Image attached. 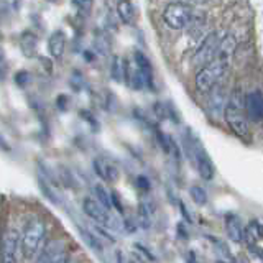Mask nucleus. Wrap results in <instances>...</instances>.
I'll list each match as a JSON object with an SVG mask.
<instances>
[{
	"label": "nucleus",
	"mask_w": 263,
	"mask_h": 263,
	"mask_svg": "<svg viewBox=\"0 0 263 263\" xmlns=\"http://www.w3.org/2000/svg\"><path fill=\"white\" fill-rule=\"evenodd\" d=\"M196 168H197V173H199V176L204 179V181H211L214 178V173H216V168H214V163L211 161V158L205 153V150L202 148L201 142H197L194 150H193V160H191Z\"/></svg>",
	"instance_id": "9"
},
{
	"label": "nucleus",
	"mask_w": 263,
	"mask_h": 263,
	"mask_svg": "<svg viewBox=\"0 0 263 263\" xmlns=\"http://www.w3.org/2000/svg\"><path fill=\"white\" fill-rule=\"evenodd\" d=\"M94 199L102 205L105 211H112V202H110V193L102 184H96L94 186Z\"/></svg>",
	"instance_id": "22"
},
{
	"label": "nucleus",
	"mask_w": 263,
	"mask_h": 263,
	"mask_svg": "<svg viewBox=\"0 0 263 263\" xmlns=\"http://www.w3.org/2000/svg\"><path fill=\"white\" fill-rule=\"evenodd\" d=\"M94 48L96 51H99L101 54H107L110 51V40H109V35H105V33H101V35H97L96 40H94Z\"/></svg>",
	"instance_id": "25"
},
{
	"label": "nucleus",
	"mask_w": 263,
	"mask_h": 263,
	"mask_svg": "<svg viewBox=\"0 0 263 263\" xmlns=\"http://www.w3.org/2000/svg\"><path fill=\"white\" fill-rule=\"evenodd\" d=\"M152 214L153 209H150V205L142 202L138 208V224L142 226L143 229H150L152 227Z\"/></svg>",
	"instance_id": "23"
},
{
	"label": "nucleus",
	"mask_w": 263,
	"mask_h": 263,
	"mask_svg": "<svg viewBox=\"0 0 263 263\" xmlns=\"http://www.w3.org/2000/svg\"><path fill=\"white\" fill-rule=\"evenodd\" d=\"M224 119L227 122V125L230 130L234 132L237 137H249V120H247L245 109H243V97L240 89H235L232 96H230L229 102L226 104L224 109Z\"/></svg>",
	"instance_id": "1"
},
{
	"label": "nucleus",
	"mask_w": 263,
	"mask_h": 263,
	"mask_svg": "<svg viewBox=\"0 0 263 263\" xmlns=\"http://www.w3.org/2000/svg\"><path fill=\"white\" fill-rule=\"evenodd\" d=\"M4 60H5V53H4V48L0 46V63H4Z\"/></svg>",
	"instance_id": "40"
},
{
	"label": "nucleus",
	"mask_w": 263,
	"mask_h": 263,
	"mask_svg": "<svg viewBox=\"0 0 263 263\" xmlns=\"http://www.w3.org/2000/svg\"><path fill=\"white\" fill-rule=\"evenodd\" d=\"M117 16L123 25H130L135 18V7L130 2H119L117 4Z\"/></svg>",
	"instance_id": "20"
},
{
	"label": "nucleus",
	"mask_w": 263,
	"mask_h": 263,
	"mask_svg": "<svg viewBox=\"0 0 263 263\" xmlns=\"http://www.w3.org/2000/svg\"><path fill=\"white\" fill-rule=\"evenodd\" d=\"M134 60H135V68H137V71L140 72V76H142L145 87L155 90L153 68H152V64H150V60H148V58H146L142 51H135Z\"/></svg>",
	"instance_id": "12"
},
{
	"label": "nucleus",
	"mask_w": 263,
	"mask_h": 263,
	"mask_svg": "<svg viewBox=\"0 0 263 263\" xmlns=\"http://www.w3.org/2000/svg\"><path fill=\"white\" fill-rule=\"evenodd\" d=\"M135 247H137V249H138V250H142V252L145 253V257H148V258H150L152 261L155 260V257H153V255H152L150 252H148V250H146V247H143L142 243H135Z\"/></svg>",
	"instance_id": "36"
},
{
	"label": "nucleus",
	"mask_w": 263,
	"mask_h": 263,
	"mask_svg": "<svg viewBox=\"0 0 263 263\" xmlns=\"http://www.w3.org/2000/svg\"><path fill=\"white\" fill-rule=\"evenodd\" d=\"M115 258H117V263H137L127 252H123V250L115 252Z\"/></svg>",
	"instance_id": "31"
},
{
	"label": "nucleus",
	"mask_w": 263,
	"mask_h": 263,
	"mask_svg": "<svg viewBox=\"0 0 263 263\" xmlns=\"http://www.w3.org/2000/svg\"><path fill=\"white\" fill-rule=\"evenodd\" d=\"M15 82L18 86H25V84H28L30 82V74L28 71H20V72H16V76H15Z\"/></svg>",
	"instance_id": "32"
},
{
	"label": "nucleus",
	"mask_w": 263,
	"mask_h": 263,
	"mask_svg": "<svg viewBox=\"0 0 263 263\" xmlns=\"http://www.w3.org/2000/svg\"><path fill=\"white\" fill-rule=\"evenodd\" d=\"M179 208H181V212H183V216L186 217V220H187V222H191V216H189V212H187V209L184 208V204H183V202H179Z\"/></svg>",
	"instance_id": "39"
},
{
	"label": "nucleus",
	"mask_w": 263,
	"mask_h": 263,
	"mask_svg": "<svg viewBox=\"0 0 263 263\" xmlns=\"http://www.w3.org/2000/svg\"><path fill=\"white\" fill-rule=\"evenodd\" d=\"M243 240L249 245L250 252L257 250L258 257H260V243H261V226L258 220L250 222L249 229L243 230Z\"/></svg>",
	"instance_id": "16"
},
{
	"label": "nucleus",
	"mask_w": 263,
	"mask_h": 263,
	"mask_svg": "<svg viewBox=\"0 0 263 263\" xmlns=\"http://www.w3.org/2000/svg\"><path fill=\"white\" fill-rule=\"evenodd\" d=\"M2 247V258L0 263H18L16 261V253H18V247H20V234L16 229H8L4 240L0 243Z\"/></svg>",
	"instance_id": "8"
},
{
	"label": "nucleus",
	"mask_w": 263,
	"mask_h": 263,
	"mask_svg": "<svg viewBox=\"0 0 263 263\" xmlns=\"http://www.w3.org/2000/svg\"><path fill=\"white\" fill-rule=\"evenodd\" d=\"M20 49L22 53L27 58H33L36 56L38 51V38L35 33L31 31H25L23 35L20 36Z\"/></svg>",
	"instance_id": "18"
},
{
	"label": "nucleus",
	"mask_w": 263,
	"mask_h": 263,
	"mask_svg": "<svg viewBox=\"0 0 263 263\" xmlns=\"http://www.w3.org/2000/svg\"><path fill=\"white\" fill-rule=\"evenodd\" d=\"M35 263H68V253L63 240H49L41 247Z\"/></svg>",
	"instance_id": "7"
},
{
	"label": "nucleus",
	"mask_w": 263,
	"mask_h": 263,
	"mask_svg": "<svg viewBox=\"0 0 263 263\" xmlns=\"http://www.w3.org/2000/svg\"><path fill=\"white\" fill-rule=\"evenodd\" d=\"M235 49H237V38L232 35V33H226V35L222 36L219 46H217L216 58H214V60L229 64V60L234 56Z\"/></svg>",
	"instance_id": "13"
},
{
	"label": "nucleus",
	"mask_w": 263,
	"mask_h": 263,
	"mask_svg": "<svg viewBox=\"0 0 263 263\" xmlns=\"http://www.w3.org/2000/svg\"><path fill=\"white\" fill-rule=\"evenodd\" d=\"M243 109L245 115L252 122H261L263 119V96L261 90H252V92L243 99Z\"/></svg>",
	"instance_id": "10"
},
{
	"label": "nucleus",
	"mask_w": 263,
	"mask_h": 263,
	"mask_svg": "<svg viewBox=\"0 0 263 263\" xmlns=\"http://www.w3.org/2000/svg\"><path fill=\"white\" fill-rule=\"evenodd\" d=\"M0 150H4V152H10V145L7 143V140L0 135Z\"/></svg>",
	"instance_id": "38"
},
{
	"label": "nucleus",
	"mask_w": 263,
	"mask_h": 263,
	"mask_svg": "<svg viewBox=\"0 0 263 263\" xmlns=\"http://www.w3.org/2000/svg\"><path fill=\"white\" fill-rule=\"evenodd\" d=\"M227 63H220V61H211L209 64L202 66V68L197 71L196 78H194V84L196 89L199 92H209L214 87L219 84V81L227 71Z\"/></svg>",
	"instance_id": "3"
},
{
	"label": "nucleus",
	"mask_w": 263,
	"mask_h": 263,
	"mask_svg": "<svg viewBox=\"0 0 263 263\" xmlns=\"http://www.w3.org/2000/svg\"><path fill=\"white\" fill-rule=\"evenodd\" d=\"M153 110H155V115H156V119H158V120H163V119H166V117H168L166 104H163V102H155Z\"/></svg>",
	"instance_id": "28"
},
{
	"label": "nucleus",
	"mask_w": 263,
	"mask_h": 263,
	"mask_svg": "<svg viewBox=\"0 0 263 263\" xmlns=\"http://www.w3.org/2000/svg\"><path fill=\"white\" fill-rule=\"evenodd\" d=\"M123 227L127 229V232H135V230H137V222L132 220V219H125V222H123Z\"/></svg>",
	"instance_id": "35"
},
{
	"label": "nucleus",
	"mask_w": 263,
	"mask_h": 263,
	"mask_svg": "<svg viewBox=\"0 0 263 263\" xmlns=\"http://www.w3.org/2000/svg\"><path fill=\"white\" fill-rule=\"evenodd\" d=\"M82 211H84L86 216L97 222V226H102V227H109V229H117L119 224H117V219H115L109 211H105L101 204H99L94 197H84V201H82Z\"/></svg>",
	"instance_id": "5"
},
{
	"label": "nucleus",
	"mask_w": 263,
	"mask_h": 263,
	"mask_svg": "<svg viewBox=\"0 0 263 263\" xmlns=\"http://www.w3.org/2000/svg\"><path fill=\"white\" fill-rule=\"evenodd\" d=\"M45 235H46V226L43 219L35 217L25 226L23 234L20 235V250L25 260H33L40 253Z\"/></svg>",
	"instance_id": "2"
},
{
	"label": "nucleus",
	"mask_w": 263,
	"mask_h": 263,
	"mask_svg": "<svg viewBox=\"0 0 263 263\" xmlns=\"http://www.w3.org/2000/svg\"><path fill=\"white\" fill-rule=\"evenodd\" d=\"M79 117L82 119V120H86V122H89L90 123V127H94L96 125V128H99V123H97V120L90 115V112H87V110H82V112H79Z\"/></svg>",
	"instance_id": "34"
},
{
	"label": "nucleus",
	"mask_w": 263,
	"mask_h": 263,
	"mask_svg": "<svg viewBox=\"0 0 263 263\" xmlns=\"http://www.w3.org/2000/svg\"><path fill=\"white\" fill-rule=\"evenodd\" d=\"M243 222L242 219L235 216V214H229L226 217V232H227V237L230 242L234 243H240L243 242Z\"/></svg>",
	"instance_id": "14"
},
{
	"label": "nucleus",
	"mask_w": 263,
	"mask_h": 263,
	"mask_svg": "<svg viewBox=\"0 0 263 263\" xmlns=\"http://www.w3.org/2000/svg\"><path fill=\"white\" fill-rule=\"evenodd\" d=\"M217 263H224V261H217Z\"/></svg>",
	"instance_id": "42"
},
{
	"label": "nucleus",
	"mask_w": 263,
	"mask_h": 263,
	"mask_svg": "<svg viewBox=\"0 0 263 263\" xmlns=\"http://www.w3.org/2000/svg\"><path fill=\"white\" fill-rule=\"evenodd\" d=\"M230 263H247V261H245L243 258H234V260L230 261Z\"/></svg>",
	"instance_id": "41"
},
{
	"label": "nucleus",
	"mask_w": 263,
	"mask_h": 263,
	"mask_svg": "<svg viewBox=\"0 0 263 263\" xmlns=\"http://www.w3.org/2000/svg\"><path fill=\"white\" fill-rule=\"evenodd\" d=\"M92 166H94V171L96 175L101 178L105 183H115V181L119 179V170L115 166L114 163H110L109 160L102 158V156H97V158L92 161Z\"/></svg>",
	"instance_id": "11"
},
{
	"label": "nucleus",
	"mask_w": 263,
	"mask_h": 263,
	"mask_svg": "<svg viewBox=\"0 0 263 263\" xmlns=\"http://www.w3.org/2000/svg\"><path fill=\"white\" fill-rule=\"evenodd\" d=\"M69 86L72 90H76V92H79V90L84 87V78H82V74L79 71H74L72 76L69 79Z\"/></svg>",
	"instance_id": "26"
},
{
	"label": "nucleus",
	"mask_w": 263,
	"mask_h": 263,
	"mask_svg": "<svg viewBox=\"0 0 263 263\" xmlns=\"http://www.w3.org/2000/svg\"><path fill=\"white\" fill-rule=\"evenodd\" d=\"M79 232H81V237L82 240L86 242V245L89 247L90 250H96L97 253H101L104 249H102V242L99 240V237L96 234H92L90 230L84 229V227H79Z\"/></svg>",
	"instance_id": "21"
},
{
	"label": "nucleus",
	"mask_w": 263,
	"mask_h": 263,
	"mask_svg": "<svg viewBox=\"0 0 263 263\" xmlns=\"http://www.w3.org/2000/svg\"><path fill=\"white\" fill-rule=\"evenodd\" d=\"M224 36V35H222ZM220 33L214 31L211 33V35L205 36L202 41L199 48H197V51L194 53L193 56V63L194 64H209L211 61H214V58H216V51H217V46L220 43Z\"/></svg>",
	"instance_id": "6"
},
{
	"label": "nucleus",
	"mask_w": 263,
	"mask_h": 263,
	"mask_svg": "<svg viewBox=\"0 0 263 263\" xmlns=\"http://www.w3.org/2000/svg\"><path fill=\"white\" fill-rule=\"evenodd\" d=\"M66 49V35L64 31L56 30L51 33V36L48 38V51L49 56L54 58V60H60V58L64 54Z\"/></svg>",
	"instance_id": "17"
},
{
	"label": "nucleus",
	"mask_w": 263,
	"mask_h": 263,
	"mask_svg": "<svg viewBox=\"0 0 263 263\" xmlns=\"http://www.w3.org/2000/svg\"><path fill=\"white\" fill-rule=\"evenodd\" d=\"M74 5H76L78 8H79V10H81V8H84V10H90V7H92V4H90V2H74Z\"/></svg>",
	"instance_id": "37"
},
{
	"label": "nucleus",
	"mask_w": 263,
	"mask_h": 263,
	"mask_svg": "<svg viewBox=\"0 0 263 263\" xmlns=\"http://www.w3.org/2000/svg\"><path fill=\"white\" fill-rule=\"evenodd\" d=\"M110 202H112V209H117L120 214L123 212V205H122L120 196L117 191H110Z\"/></svg>",
	"instance_id": "29"
},
{
	"label": "nucleus",
	"mask_w": 263,
	"mask_h": 263,
	"mask_svg": "<svg viewBox=\"0 0 263 263\" xmlns=\"http://www.w3.org/2000/svg\"><path fill=\"white\" fill-rule=\"evenodd\" d=\"M189 196L197 205H205L208 204V191L202 186H193L189 189Z\"/></svg>",
	"instance_id": "24"
},
{
	"label": "nucleus",
	"mask_w": 263,
	"mask_h": 263,
	"mask_svg": "<svg viewBox=\"0 0 263 263\" xmlns=\"http://www.w3.org/2000/svg\"><path fill=\"white\" fill-rule=\"evenodd\" d=\"M226 94H224V89H222L219 84L212 89L211 97H209V102H208V110L211 115H214L216 119H219L220 115H224V109H226Z\"/></svg>",
	"instance_id": "15"
},
{
	"label": "nucleus",
	"mask_w": 263,
	"mask_h": 263,
	"mask_svg": "<svg viewBox=\"0 0 263 263\" xmlns=\"http://www.w3.org/2000/svg\"><path fill=\"white\" fill-rule=\"evenodd\" d=\"M125 74H127V64L125 60L120 56L112 58L110 64V76L115 82H125Z\"/></svg>",
	"instance_id": "19"
},
{
	"label": "nucleus",
	"mask_w": 263,
	"mask_h": 263,
	"mask_svg": "<svg viewBox=\"0 0 263 263\" xmlns=\"http://www.w3.org/2000/svg\"><path fill=\"white\" fill-rule=\"evenodd\" d=\"M193 10L191 7L181 2L170 4L163 12V22L171 30H184L191 23Z\"/></svg>",
	"instance_id": "4"
},
{
	"label": "nucleus",
	"mask_w": 263,
	"mask_h": 263,
	"mask_svg": "<svg viewBox=\"0 0 263 263\" xmlns=\"http://www.w3.org/2000/svg\"><path fill=\"white\" fill-rule=\"evenodd\" d=\"M0 38H2V35H0Z\"/></svg>",
	"instance_id": "43"
},
{
	"label": "nucleus",
	"mask_w": 263,
	"mask_h": 263,
	"mask_svg": "<svg viewBox=\"0 0 263 263\" xmlns=\"http://www.w3.org/2000/svg\"><path fill=\"white\" fill-rule=\"evenodd\" d=\"M94 230L97 234H101V237H104L107 242H110V243H114L115 242V237L107 230L105 227H102V226H94Z\"/></svg>",
	"instance_id": "30"
},
{
	"label": "nucleus",
	"mask_w": 263,
	"mask_h": 263,
	"mask_svg": "<svg viewBox=\"0 0 263 263\" xmlns=\"http://www.w3.org/2000/svg\"><path fill=\"white\" fill-rule=\"evenodd\" d=\"M137 186H138L140 189H143V191H150V189H152L150 179H148L146 176H143V175L137 176Z\"/></svg>",
	"instance_id": "33"
},
{
	"label": "nucleus",
	"mask_w": 263,
	"mask_h": 263,
	"mask_svg": "<svg viewBox=\"0 0 263 263\" xmlns=\"http://www.w3.org/2000/svg\"><path fill=\"white\" fill-rule=\"evenodd\" d=\"M156 140H158L160 146L163 148L164 153H170V143H171V138L168 135H164L161 130H156Z\"/></svg>",
	"instance_id": "27"
}]
</instances>
